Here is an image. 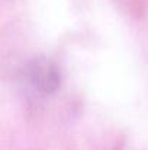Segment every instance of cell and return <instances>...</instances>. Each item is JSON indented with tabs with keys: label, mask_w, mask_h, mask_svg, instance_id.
I'll list each match as a JSON object with an SVG mask.
<instances>
[{
	"label": "cell",
	"mask_w": 148,
	"mask_h": 150,
	"mask_svg": "<svg viewBox=\"0 0 148 150\" xmlns=\"http://www.w3.org/2000/svg\"><path fill=\"white\" fill-rule=\"evenodd\" d=\"M28 79L32 86L42 95H52L61 86V71L54 60L36 57L28 64Z\"/></svg>",
	"instance_id": "obj_1"
},
{
	"label": "cell",
	"mask_w": 148,
	"mask_h": 150,
	"mask_svg": "<svg viewBox=\"0 0 148 150\" xmlns=\"http://www.w3.org/2000/svg\"><path fill=\"white\" fill-rule=\"evenodd\" d=\"M123 139H121V140H118L115 144H113V147H112V150H123Z\"/></svg>",
	"instance_id": "obj_2"
}]
</instances>
